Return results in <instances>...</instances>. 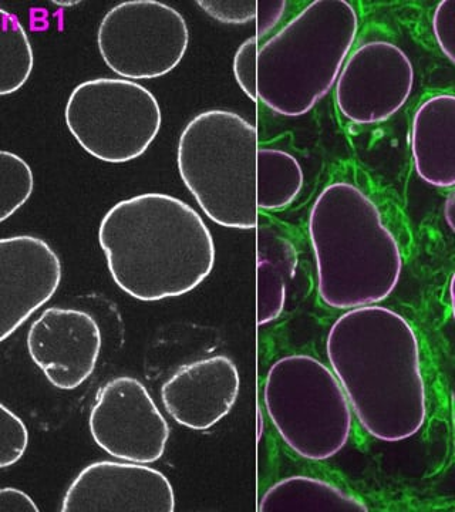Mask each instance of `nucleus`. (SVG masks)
<instances>
[{"mask_svg": "<svg viewBox=\"0 0 455 512\" xmlns=\"http://www.w3.org/2000/svg\"><path fill=\"white\" fill-rule=\"evenodd\" d=\"M99 244L114 284L140 302L194 291L211 275L217 256L201 215L160 192L113 205L100 222Z\"/></svg>", "mask_w": 455, "mask_h": 512, "instance_id": "obj_2", "label": "nucleus"}, {"mask_svg": "<svg viewBox=\"0 0 455 512\" xmlns=\"http://www.w3.org/2000/svg\"><path fill=\"white\" fill-rule=\"evenodd\" d=\"M359 33L346 0H316L258 49V101L283 117L309 113L335 87Z\"/></svg>", "mask_w": 455, "mask_h": 512, "instance_id": "obj_4", "label": "nucleus"}, {"mask_svg": "<svg viewBox=\"0 0 455 512\" xmlns=\"http://www.w3.org/2000/svg\"><path fill=\"white\" fill-rule=\"evenodd\" d=\"M411 154L421 180L437 188L455 185V97L436 94L420 104L411 124Z\"/></svg>", "mask_w": 455, "mask_h": 512, "instance_id": "obj_15", "label": "nucleus"}, {"mask_svg": "<svg viewBox=\"0 0 455 512\" xmlns=\"http://www.w3.org/2000/svg\"><path fill=\"white\" fill-rule=\"evenodd\" d=\"M89 427L101 450L130 463H155L170 439V426L147 387L130 376L116 377L101 387Z\"/></svg>", "mask_w": 455, "mask_h": 512, "instance_id": "obj_10", "label": "nucleus"}, {"mask_svg": "<svg viewBox=\"0 0 455 512\" xmlns=\"http://www.w3.org/2000/svg\"><path fill=\"white\" fill-rule=\"evenodd\" d=\"M29 446V430L18 414L0 402V470L15 466Z\"/></svg>", "mask_w": 455, "mask_h": 512, "instance_id": "obj_21", "label": "nucleus"}, {"mask_svg": "<svg viewBox=\"0 0 455 512\" xmlns=\"http://www.w3.org/2000/svg\"><path fill=\"white\" fill-rule=\"evenodd\" d=\"M64 121L91 157L126 164L147 153L163 126V113L154 94L140 83L100 77L76 86Z\"/></svg>", "mask_w": 455, "mask_h": 512, "instance_id": "obj_7", "label": "nucleus"}, {"mask_svg": "<svg viewBox=\"0 0 455 512\" xmlns=\"http://www.w3.org/2000/svg\"><path fill=\"white\" fill-rule=\"evenodd\" d=\"M326 355L369 436L397 443L423 429L427 392L420 343L400 313L379 305L350 309L330 328Z\"/></svg>", "mask_w": 455, "mask_h": 512, "instance_id": "obj_1", "label": "nucleus"}, {"mask_svg": "<svg viewBox=\"0 0 455 512\" xmlns=\"http://www.w3.org/2000/svg\"><path fill=\"white\" fill-rule=\"evenodd\" d=\"M60 511L174 512V488L161 471L144 464L97 461L74 478Z\"/></svg>", "mask_w": 455, "mask_h": 512, "instance_id": "obj_11", "label": "nucleus"}, {"mask_svg": "<svg viewBox=\"0 0 455 512\" xmlns=\"http://www.w3.org/2000/svg\"><path fill=\"white\" fill-rule=\"evenodd\" d=\"M62 276L59 255L45 239L0 238V343L55 296Z\"/></svg>", "mask_w": 455, "mask_h": 512, "instance_id": "obj_13", "label": "nucleus"}, {"mask_svg": "<svg viewBox=\"0 0 455 512\" xmlns=\"http://www.w3.org/2000/svg\"><path fill=\"white\" fill-rule=\"evenodd\" d=\"M259 512H367L355 495L320 478H283L269 487L258 505Z\"/></svg>", "mask_w": 455, "mask_h": 512, "instance_id": "obj_17", "label": "nucleus"}, {"mask_svg": "<svg viewBox=\"0 0 455 512\" xmlns=\"http://www.w3.org/2000/svg\"><path fill=\"white\" fill-rule=\"evenodd\" d=\"M308 231L320 301L337 311L377 305L399 285L403 255L369 195L346 181L323 188Z\"/></svg>", "mask_w": 455, "mask_h": 512, "instance_id": "obj_3", "label": "nucleus"}, {"mask_svg": "<svg viewBox=\"0 0 455 512\" xmlns=\"http://www.w3.org/2000/svg\"><path fill=\"white\" fill-rule=\"evenodd\" d=\"M53 3L57 6H63V8H72V6L79 5V0H70V2H62V0H53Z\"/></svg>", "mask_w": 455, "mask_h": 512, "instance_id": "obj_28", "label": "nucleus"}, {"mask_svg": "<svg viewBox=\"0 0 455 512\" xmlns=\"http://www.w3.org/2000/svg\"><path fill=\"white\" fill-rule=\"evenodd\" d=\"M444 218H446L448 227L454 229V192L451 191L444 204Z\"/></svg>", "mask_w": 455, "mask_h": 512, "instance_id": "obj_27", "label": "nucleus"}, {"mask_svg": "<svg viewBox=\"0 0 455 512\" xmlns=\"http://www.w3.org/2000/svg\"><path fill=\"white\" fill-rule=\"evenodd\" d=\"M35 55L22 23L0 8V97L22 89L33 72Z\"/></svg>", "mask_w": 455, "mask_h": 512, "instance_id": "obj_19", "label": "nucleus"}, {"mask_svg": "<svg viewBox=\"0 0 455 512\" xmlns=\"http://www.w3.org/2000/svg\"><path fill=\"white\" fill-rule=\"evenodd\" d=\"M414 66L400 46L370 40L347 56L335 83L337 110L359 126L384 123L413 92Z\"/></svg>", "mask_w": 455, "mask_h": 512, "instance_id": "obj_9", "label": "nucleus"}, {"mask_svg": "<svg viewBox=\"0 0 455 512\" xmlns=\"http://www.w3.org/2000/svg\"><path fill=\"white\" fill-rule=\"evenodd\" d=\"M101 330L90 313L73 308L46 309L26 338L30 359L60 390L82 386L96 369Z\"/></svg>", "mask_w": 455, "mask_h": 512, "instance_id": "obj_12", "label": "nucleus"}, {"mask_svg": "<svg viewBox=\"0 0 455 512\" xmlns=\"http://www.w3.org/2000/svg\"><path fill=\"white\" fill-rule=\"evenodd\" d=\"M258 49L259 40L256 36L246 39L238 47L234 57V76L242 92L252 101H258V90H256V77H258Z\"/></svg>", "mask_w": 455, "mask_h": 512, "instance_id": "obj_22", "label": "nucleus"}, {"mask_svg": "<svg viewBox=\"0 0 455 512\" xmlns=\"http://www.w3.org/2000/svg\"><path fill=\"white\" fill-rule=\"evenodd\" d=\"M288 9V2L283 0H261L256 2V39L261 42L281 22Z\"/></svg>", "mask_w": 455, "mask_h": 512, "instance_id": "obj_25", "label": "nucleus"}, {"mask_svg": "<svg viewBox=\"0 0 455 512\" xmlns=\"http://www.w3.org/2000/svg\"><path fill=\"white\" fill-rule=\"evenodd\" d=\"M35 175L18 154L0 150V224L9 220L32 197Z\"/></svg>", "mask_w": 455, "mask_h": 512, "instance_id": "obj_20", "label": "nucleus"}, {"mask_svg": "<svg viewBox=\"0 0 455 512\" xmlns=\"http://www.w3.org/2000/svg\"><path fill=\"white\" fill-rule=\"evenodd\" d=\"M241 389L234 360L212 356L177 369L161 387L167 413L182 427L210 430L231 413Z\"/></svg>", "mask_w": 455, "mask_h": 512, "instance_id": "obj_14", "label": "nucleus"}, {"mask_svg": "<svg viewBox=\"0 0 455 512\" xmlns=\"http://www.w3.org/2000/svg\"><path fill=\"white\" fill-rule=\"evenodd\" d=\"M30 495L18 488H0V512H39Z\"/></svg>", "mask_w": 455, "mask_h": 512, "instance_id": "obj_26", "label": "nucleus"}, {"mask_svg": "<svg viewBox=\"0 0 455 512\" xmlns=\"http://www.w3.org/2000/svg\"><path fill=\"white\" fill-rule=\"evenodd\" d=\"M197 5L224 25H245L256 18L255 0H198Z\"/></svg>", "mask_w": 455, "mask_h": 512, "instance_id": "obj_23", "label": "nucleus"}, {"mask_svg": "<svg viewBox=\"0 0 455 512\" xmlns=\"http://www.w3.org/2000/svg\"><path fill=\"white\" fill-rule=\"evenodd\" d=\"M258 148V130L235 111H202L182 130L177 148L182 183L215 224L258 225Z\"/></svg>", "mask_w": 455, "mask_h": 512, "instance_id": "obj_5", "label": "nucleus"}, {"mask_svg": "<svg viewBox=\"0 0 455 512\" xmlns=\"http://www.w3.org/2000/svg\"><path fill=\"white\" fill-rule=\"evenodd\" d=\"M433 33L443 55L455 62V2L443 0L433 15Z\"/></svg>", "mask_w": 455, "mask_h": 512, "instance_id": "obj_24", "label": "nucleus"}, {"mask_svg": "<svg viewBox=\"0 0 455 512\" xmlns=\"http://www.w3.org/2000/svg\"><path fill=\"white\" fill-rule=\"evenodd\" d=\"M190 45L184 16L158 0H127L97 30L101 59L121 79L151 80L173 72Z\"/></svg>", "mask_w": 455, "mask_h": 512, "instance_id": "obj_8", "label": "nucleus"}, {"mask_svg": "<svg viewBox=\"0 0 455 512\" xmlns=\"http://www.w3.org/2000/svg\"><path fill=\"white\" fill-rule=\"evenodd\" d=\"M266 413L293 453L328 461L346 447L353 412L335 373L308 355H289L269 367L264 384Z\"/></svg>", "mask_w": 455, "mask_h": 512, "instance_id": "obj_6", "label": "nucleus"}, {"mask_svg": "<svg viewBox=\"0 0 455 512\" xmlns=\"http://www.w3.org/2000/svg\"><path fill=\"white\" fill-rule=\"evenodd\" d=\"M258 325L275 322L285 311L298 268L295 242L278 221L258 215Z\"/></svg>", "mask_w": 455, "mask_h": 512, "instance_id": "obj_16", "label": "nucleus"}, {"mask_svg": "<svg viewBox=\"0 0 455 512\" xmlns=\"http://www.w3.org/2000/svg\"><path fill=\"white\" fill-rule=\"evenodd\" d=\"M302 165L288 151L261 147L256 154V205L258 211L285 210L301 194Z\"/></svg>", "mask_w": 455, "mask_h": 512, "instance_id": "obj_18", "label": "nucleus"}]
</instances>
